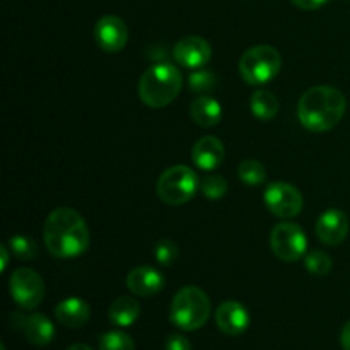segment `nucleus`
Returning <instances> with one entry per match:
<instances>
[{
	"instance_id": "1",
	"label": "nucleus",
	"mask_w": 350,
	"mask_h": 350,
	"mask_svg": "<svg viewBox=\"0 0 350 350\" xmlns=\"http://www.w3.org/2000/svg\"><path fill=\"white\" fill-rule=\"evenodd\" d=\"M44 246L57 258H75L89 248L91 234L84 217L68 207L50 212L43 226Z\"/></svg>"
},
{
	"instance_id": "2",
	"label": "nucleus",
	"mask_w": 350,
	"mask_h": 350,
	"mask_svg": "<svg viewBox=\"0 0 350 350\" xmlns=\"http://www.w3.org/2000/svg\"><path fill=\"white\" fill-rule=\"evenodd\" d=\"M347 109L345 96L332 85H317L301 96L297 103V118L301 125L314 133L335 129Z\"/></svg>"
},
{
	"instance_id": "3",
	"label": "nucleus",
	"mask_w": 350,
	"mask_h": 350,
	"mask_svg": "<svg viewBox=\"0 0 350 350\" xmlns=\"http://www.w3.org/2000/svg\"><path fill=\"white\" fill-rule=\"evenodd\" d=\"M183 85L181 72L170 62H159L147 68L139 81V96L149 108H164L178 98Z\"/></svg>"
},
{
	"instance_id": "4",
	"label": "nucleus",
	"mask_w": 350,
	"mask_h": 350,
	"mask_svg": "<svg viewBox=\"0 0 350 350\" xmlns=\"http://www.w3.org/2000/svg\"><path fill=\"white\" fill-rule=\"evenodd\" d=\"M211 299L195 286H187L174 294L170 306V320L183 332L200 330L211 317Z\"/></svg>"
},
{
	"instance_id": "5",
	"label": "nucleus",
	"mask_w": 350,
	"mask_h": 350,
	"mask_svg": "<svg viewBox=\"0 0 350 350\" xmlns=\"http://www.w3.org/2000/svg\"><path fill=\"white\" fill-rule=\"evenodd\" d=\"M282 67V57L270 44H256L239 58V74L250 85H262L277 77Z\"/></svg>"
},
{
	"instance_id": "6",
	"label": "nucleus",
	"mask_w": 350,
	"mask_h": 350,
	"mask_svg": "<svg viewBox=\"0 0 350 350\" xmlns=\"http://www.w3.org/2000/svg\"><path fill=\"white\" fill-rule=\"evenodd\" d=\"M200 188L198 174L185 164H176L164 171L157 180V195L167 205H183L195 197Z\"/></svg>"
},
{
	"instance_id": "7",
	"label": "nucleus",
	"mask_w": 350,
	"mask_h": 350,
	"mask_svg": "<svg viewBox=\"0 0 350 350\" xmlns=\"http://www.w3.org/2000/svg\"><path fill=\"white\" fill-rule=\"evenodd\" d=\"M270 248L282 262H297L306 255L308 238L299 224L280 222L270 232Z\"/></svg>"
},
{
	"instance_id": "8",
	"label": "nucleus",
	"mask_w": 350,
	"mask_h": 350,
	"mask_svg": "<svg viewBox=\"0 0 350 350\" xmlns=\"http://www.w3.org/2000/svg\"><path fill=\"white\" fill-rule=\"evenodd\" d=\"M9 291L23 310H36L44 297V282L36 270L23 267L10 275Z\"/></svg>"
},
{
	"instance_id": "9",
	"label": "nucleus",
	"mask_w": 350,
	"mask_h": 350,
	"mask_svg": "<svg viewBox=\"0 0 350 350\" xmlns=\"http://www.w3.org/2000/svg\"><path fill=\"white\" fill-rule=\"evenodd\" d=\"M263 200L269 211L280 219H294L303 211V195L294 185L275 181L265 188Z\"/></svg>"
},
{
	"instance_id": "10",
	"label": "nucleus",
	"mask_w": 350,
	"mask_h": 350,
	"mask_svg": "<svg viewBox=\"0 0 350 350\" xmlns=\"http://www.w3.org/2000/svg\"><path fill=\"white\" fill-rule=\"evenodd\" d=\"M94 41L103 51L118 53L129 41V27L118 16H103L94 26Z\"/></svg>"
},
{
	"instance_id": "11",
	"label": "nucleus",
	"mask_w": 350,
	"mask_h": 350,
	"mask_svg": "<svg viewBox=\"0 0 350 350\" xmlns=\"http://www.w3.org/2000/svg\"><path fill=\"white\" fill-rule=\"evenodd\" d=\"M174 60L183 67L197 70L208 64L212 58V48L207 40L200 36H185L174 44Z\"/></svg>"
},
{
	"instance_id": "12",
	"label": "nucleus",
	"mask_w": 350,
	"mask_h": 350,
	"mask_svg": "<svg viewBox=\"0 0 350 350\" xmlns=\"http://www.w3.org/2000/svg\"><path fill=\"white\" fill-rule=\"evenodd\" d=\"M317 236L323 245L338 246L349 234V219L338 208H328L318 217Z\"/></svg>"
},
{
	"instance_id": "13",
	"label": "nucleus",
	"mask_w": 350,
	"mask_h": 350,
	"mask_svg": "<svg viewBox=\"0 0 350 350\" xmlns=\"http://www.w3.org/2000/svg\"><path fill=\"white\" fill-rule=\"evenodd\" d=\"M215 325L224 335H241L250 327V313L238 301H224L215 310Z\"/></svg>"
},
{
	"instance_id": "14",
	"label": "nucleus",
	"mask_w": 350,
	"mask_h": 350,
	"mask_svg": "<svg viewBox=\"0 0 350 350\" xmlns=\"http://www.w3.org/2000/svg\"><path fill=\"white\" fill-rule=\"evenodd\" d=\"M164 275L157 269L149 265L135 267L126 275V287L139 297H149L159 293L164 287Z\"/></svg>"
},
{
	"instance_id": "15",
	"label": "nucleus",
	"mask_w": 350,
	"mask_h": 350,
	"mask_svg": "<svg viewBox=\"0 0 350 350\" xmlns=\"http://www.w3.org/2000/svg\"><path fill=\"white\" fill-rule=\"evenodd\" d=\"M224 144L214 135L202 137L191 149V161L202 171L217 170L224 161Z\"/></svg>"
},
{
	"instance_id": "16",
	"label": "nucleus",
	"mask_w": 350,
	"mask_h": 350,
	"mask_svg": "<svg viewBox=\"0 0 350 350\" xmlns=\"http://www.w3.org/2000/svg\"><path fill=\"white\" fill-rule=\"evenodd\" d=\"M55 318L67 328H81L91 318V306L81 297H67L55 306Z\"/></svg>"
},
{
	"instance_id": "17",
	"label": "nucleus",
	"mask_w": 350,
	"mask_h": 350,
	"mask_svg": "<svg viewBox=\"0 0 350 350\" xmlns=\"http://www.w3.org/2000/svg\"><path fill=\"white\" fill-rule=\"evenodd\" d=\"M190 115L191 120H193L198 126L211 129V126H215L221 122L222 106L221 103L215 98H212L211 94L198 96V98H195L193 103L190 105Z\"/></svg>"
},
{
	"instance_id": "18",
	"label": "nucleus",
	"mask_w": 350,
	"mask_h": 350,
	"mask_svg": "<svg viewBox=\"0 0 350 350\" xmlns=\"http://www.w3.org/2000/svg\"><path fill=\"white\" fill-rule=\"evenodd\" d=\"M23 332L29 344H33L34 347H44L53 340L55 325L46 314L33 313L26 318Z\"/></svg>"
},
{
	"instance_id": "19",
	"label": "nucleus",
	"mask_w": 350,
	"mask_h": 350,
	"mask_svg": "<svg viewBox=\"0 0 350 350\" xmlns=\"http://www.w3.org/2000/svg\"><path fill=\"white\" fill-rule=\"evenodd\" d=\"M140 314V304L137 303L135 297L120 296L111 303L108 310V318L115 327L126 328L132 327Z\"/></svg>"
},
{
	"instance_id": "20",
	"label": "nucleus",
	"mask_w": 350,
	"mask_h": 350,
	"mask_svg": "<svg viewBox=\"0 0 350 350\" xmlns=\"http://www.w3.org/2000/svg\"><path fill=\"white\" fill-rule=\"evenodd\" d=\"M250 108H252L253 116H256L258 120H263V122H269V120L275 118L280 105L275 94L260 89V91L253 92L252 98H250Z\"/></svg>"
},
{
	"instance_id": "21",
	"label": "nucleus",
	"mask_w": 350,
	"mask_h": 350,
	"mask_svg": "<svg viewBox=\"0 0 350 350\" xmlns=\"http://www.w3.org/2000/svg\"><path fill=\"white\" fill-rule=\"evenodd\" d=\"M238 176L245 185H250V187H258V185L265 183L267 171H265V166H263L260 161L245 159L239 163Z\"/></svg>"
},
{
	"instance_id": "22",
	"label": "nucleus",
	"mask_w": 350,
	"mask_h": 350,
	"mask_svg": "<svg viewBox=\"0 0 350 350\" xmlns=\"http://www.w3.org/2000/svg\"><path fill=\"white\" fill-rule=\"evenodd\" d=\"M217 85V77L215 74H212L211 70H204V68H197L193 74H190L188 77V88L191 92L198 96H205L208 92H212Z\"/></svg>"
},
{
	"instance_id": "23",
	"label": "nucleus",
	"mask_w": 350,
	"mask_h": 350,
	"mask_svg": "<svg viewBox=\"0 0 350 350\" xmlns=\"http://www.w3.org/2000/svg\"><path fill=\"white\" fill-rule=\"evenodd\" d=\"M9 248L17 260H34L38 256V245L33 238L24 234H16L9 239Z\"/></svg>"
},
{
	"instance_id": "24",
	"label": "nucleus",
	"mask_w": 350,
	"mask_h": 350,
	"mask_svg": "<svg viewBox=\"0 0 350 350\" xmlns=\"http://www.w3.org/2000/svg\"><path fill=\"white\" fill-rule=\"evenodd\" d=\"M99 350H135V342L125 332L111 330L99 338Z\"/></svg>"
},
{
	"instance_id": "25",
	"label": "nucleus",
	"mask_w": 350,
	"mask_h": 350,
	"mask_svg": "<svg viewBox=\"0 0 350 350\" xmlns=\"http://www.w3.org/2000/svg\"><path fill=\"white\" fill-rule=\"evenodd\" d=\"M304 267L313 275H327V273H330L334 262H332V258L325 252L314 250V252L304 255Z\"/></svg>"
},
{
	"instance_id": "26",
	"label": "nucleus",
	"mask_w": 350,
	"mask_h": 350,
	"mask_svg": "<svg viewBox=\"0 0 350 350\" xmlns=\"http://www.w3.org/2000/svg\"><path fill=\"white\" fill-rule=\"evenodd\" d=\"M200 190L207 198L217 200V198H222L228 193V181L221 174L211 173L200 181Z\"/></svg>"
},
{
	"instance_id": "27",
	"label": "nucleus",
	"mask_w": 350,
	"mask_h": 350,
	"mask_svg": "<svg viewBox=\"0 0 350 350\" xmlns=\"http://www.w3.org/2000/svg\"><path fill=\"white\" fill-rule=\"evenodd\" d=\"M178 246L174 245L171 239H161L156 246H154V256H156L157 263L167 267L171 263L176 262L178 258Z\"/></svg>"
},
{
	"instance_id": "28",
	"label": "nucleus",
	"mask_w": 350,
	"mask_h": 350,
	"mask_svg": "<svg viewBox=\"0 0 350 350\" xmlns=\"http://www.w3.org/2000/svg\"><path fill=\"white\" fill-rule=\"evenodd\" d=\"M164 350H193L190 340L180 334H173L166 338Z\"/></svg>"
},
{
	"instance_id": "29",
	"label": "nucleus",
	"mask_w": 350,
	"mask_h": 350,
	"mask_svg": "<svg viewBox=\"0 0 350 350\" xmlns=\"http://www.w3.org/2000/svg\"><path fill=\"white\" fill-rule=\"evenodd\" d=\"M296 7L303 10H317L327 3V0H291Z\"/></svg>"
},
{
	"instance_id": "30",
	"label": "nucleus",
	"mask_w": 350,
	"mask_h": 350,
	"mask_svg": "<svg viewBox=\"0 0 350 350\" xmlns=\"http://www.w3.org/2000/svg\"><path fill=\"white\" fill-rule=\"evenodd\" d=\"M340 345L344 350H350V320L344 325V328H342Z\"/></svg>"
},
{
	"instance_id": "31",
	"label": "nucleus",
	"mask_w": 350,
	"mask_h": 350,
	"mask_svg": "<svg viewBox=\"0 0 350 350\" xmlns=\"http://www.w3.org/2000/svg\"><path fill=\"white\" fill-rule=\"evenodd\" d=\"M10 253L12 252H9V248H7V245H2L0 246V258H2V270H0V272H3V270L7 269V265H9V256H10Z\"/></svg>"
},
{
	"instance_id": "32",
	"label": "nucleus",
	"mask_w": 350,
	"mask_h": 350,
	"mask_svg": "<svg viewBox=\"0 0 350 350\" xmlns=\"http://www.w3.org/2000/svg\"><path fill=\"white\" fill-rule=\"evenodd\" d=\"M65 350H94L92 347H89L88 344H74L70 347H67Z\"/></svg>"
},
{
	"instance_id": "33",
	"label": "nucleus",
	"mask_w": 350,
	"mask_h": 350,
	"mask_svg": "<svg viewBox=\"0 0 350 350\" xmlns=\"http://www.w3.org/2000/svg\"><path fill=\"white\" fill-rule=\"evenodd\" d=\"M0 350H5V345H3V344L0 345Z\"/></svg>"
}]
</instances>
